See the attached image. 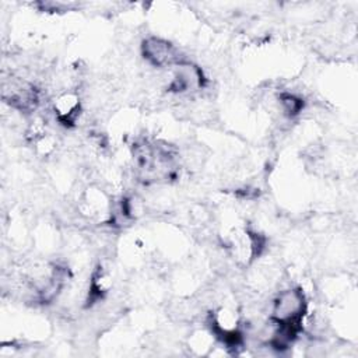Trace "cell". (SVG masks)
<instances>
[{"instance_id": "2", "label": "cell", "mask_w": 358, "mask_h": 358, "mask_svg": "<svg viewBox=\"0 0 358 358\" xmlns=\"http://www.w3.org/2000/svg\"><path fill=\"white\" fill-rule=\"evenodd\" d=\"M208 327L213 337H215L227 350L235 351L243 344V331L241 329V319L236 310L228 306H221L213 310L208 316Z\"/></svg>"}, {"instance_id": "5", "label": "cell", "mask_w": 358, "mask_h": 358, "mask_svg": "<svg viewBox=\"0 0 358 358\" xmlns=\"http://www.w3.org/2000/svg\"><path fill=\"white\" fill-rule=\"evenodd\" d=\"M140 49L145 62L152 67H173L183 60V57L179 56V49L169 41L159 36H147L143 39Z\"/></svg>"}, {"instance_id": "3", "label": "cell", "mask_w": 358, "mask_h": 358, "mask_svg": "<svg viewBox=\"0 0 358 358\" xmlns=\"http://www.w3.org/2000/svg\"><path fill=\"white\" fill-rule=\"evenodd\" d=\"M1 98L13 109L31 113L39 103V90L25 80L10 78L3 83Z\"/></svg>"}, {"instance_id": "1", "label": "cell", "mask_w": 358, "mask_h": 358, "mask_svg": "<svg viewBox=\"0 0 358 358\" xmlns=\"http://www.w3.org/2000/svg\"><path fill=\"white\" fill-rule=\"evenodd\" d=\"M308 310L305 292L299 287L281 291L273 301L270 320L275 326L270 338L277 350H287L298 338Z\"/></svg>"}, {"instance_id": "8", "label": "cell", "mask_w": 358, "mask_h": 358, "mask_svg": "<svg viewBox=\"0 0 358 358\" xmlns=\"http://www.w3.org/2000/svg\"><path fill=\"white\" fill-rule=\"evenodd\" d=\"M278 103H280V108H281L282 113L287 117L298 116L305 108V101L302 99V96H299L294 92H288V91L280 92Z\"/></svg>"}, {"instance_id": "7", "label": "cell", "mask_w": 358, "mask_h": 358, "mask_svg": "<svg viewBox=\"0 0 358 358\" xmlns=\"http://www.w3.org/2000/svg\"><path fill=\"white\" fill-rule=\"evenodd\" d=\"M110 288H112V274L102 264H98L91 274L85 306L88 308L102 301Z\"/></svg>"}, {"instance_id": "4", "label": "cell", "mask_w": 358, "mask_h": 358, "mask_svg": "<svg viewBox=\"0 0 358 358\" xmlns=\"http://www.w3.org/2000/svg\"><path fill=\"white\" fill-rule=\"evenodd\" d=\"M206 83L201 67L183 59L172 67V78L166 85V91L176 95L192 94L204 88Z\"/></svg>"}, {"instance_id": "6", "label": "cell", "mask_w": 358, "mask_h": 358, "mask_svg": "<svg viewBox=\"0 0 358 358\" xmlns=\"http://www.w3.org/2000/svg\"><path fill=\"white\" fill-rule=\"evenodd\" d=\"M53 112L56 120L64 127L76 126L81 113V101L76 91H66L53 101Z\"/></svg>"}]
</instances>
